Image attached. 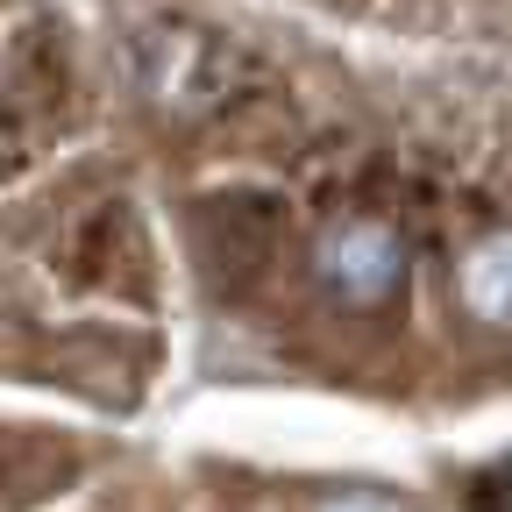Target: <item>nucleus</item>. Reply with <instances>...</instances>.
I'll return each mask as SVG.
<instances>
[{
  "instance_id": "obj_2",
  "label": "nucleus",
  "mask_w": 512,
  "mask_h": 512,
  "mask_svg": "<svg viewBox=\"0 0 512 512\" xmlns=\"http://www.w3.org/2000/svg\"><path fill=\"white\" fill-rule=\"evenodd\" d=\"M505 235H484L470 256H463V306L484 320V328H498L505 320V292H512V278H505Z\"/></svg>"
},
{
  "instance_id": "obj_3",
  "label": "nucleus",
  "mask_w": 512,
  "mask_h": 512,
  "mask_svg": "<svg viewBox=\"0 0 512 512\" xmlns=\"http://www.w3.org/2000/svg\"><path fill=\"white\" fill-rule=\"evenodd\" d=\"M320 512H399L392 498H377V491H342V498H328Z\"/></svg>"
},
{
  "instance_id": "obj_1",
  "label": "nucleus",
  "mask_w": 512,
  "mask_h": 512,
  "mask_svg": "<svg viewBox=\"0 0 512 512\" xmlns=\"http://www.w3.org/2000/svg\"><path fill=\"white\" fill-rule=\"evenodd\" d=\"M320 278L342 306H384L406 278V242L384 221H342L320 242Z\"/></svg>"
}]
</instances>
